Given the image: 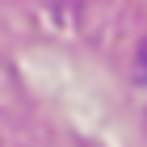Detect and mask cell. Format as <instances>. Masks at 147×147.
Listing matches in <instances>:
<instances>
[{
    "mask_svg": "<svg viewBox=\"0 0 147 147\" xmlns=\"http://www.w3.org/2000/svg\"><path fill=\"white\" fill-rule=\"evenodd\" d=\"M139 76H143V84H147V42L139 46Z\"/></svg>",
    "mask_w": 147,
    "mask_h": 147,
    "instance_id": "6da1fadb",
    "label": "cell"
}]
</instances>
